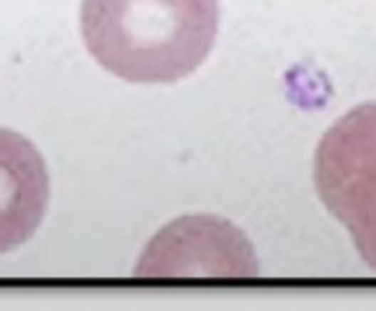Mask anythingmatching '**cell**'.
Instances as JSON below:
<instances>
[{
	"label": "cell",
	"mask_w": 376,
	"mask_h": 311,
	"mask_svg": "<svg viewBox=\"0 0 376 311\" xmlns=\"http://www.w3.org/2000/svg\"><path fill=\"white\" fill-rule=\"evenodd\" d=\"M80 34L106 72L170 85L202 67L219 34V0H83Z\"/></svg>",
	"instance_id": "6da1fadb"
},
{
	"label": "cell",
	"mask_w": 376,
	"mask_h": 311,
	"mask_svg": "<svg viewBox=\"0 0 376 311\" xmlns=\"http://www.w3.org/2000/svg\"><path fill=\"white\" fill-rule=\"evenodd\" d=\"M135 273L145 278H250L258 275V257L232 222L191 214L150 239Z\"/></svg>",
	"instance_id": "3957f363"
},
{
	"label": "cell",
	"mask_w": 376,
	"mask_h": 311,
	"mask_svg": "<svg viewBox=\"0 0 376 311\" xmlns=\"http://www.w3.org/2000/svg\"><path fill=\"white\" fill-rule=\"evenodd\" d=\"M315 185L376 271V103L343 116L315 155Z\"/></svg>",
	"instance_id": "7a4b0ae2"
},
{
	"label": "cell",
	"mask_w": 376,
	"mask_h": 311,
	"mask_svg": "<svg viewBox=\"0 0 376 311\" xmlns=\"http://www.w3.org/2000/svg\"><path fill=\"white\" fill-rule=\"evenodd\" d=\"M49 206V173L39 149L0 126V255L19 250L39 231Z\"/></svg>",
	"instance_id": "277c9868"
}]
</instances>
